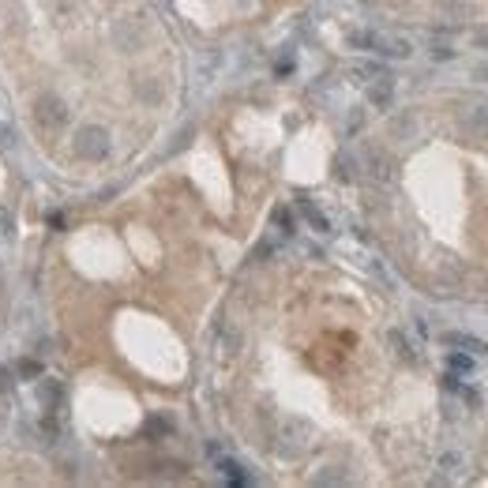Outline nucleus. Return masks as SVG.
I'll return each mask as SVG.
<instances>
[{
	"mask_svg": "<svg viewBox=\"0 0 488 488\" xmlns=\"http://www.w3.org/2000/svg\"><path fill=\"white\" fill-rule=\"evenodd\" d=\"M72 147H75V158L102 161L105 154H110V132H105V128H98V124H83V128H75Z\"/></svg>",
	"mask_w": 488,
	"mask_h": 488,
	"instance_id": "f257e3e1",
	"label": "nucleus"
},
{
	"mask_svg": "<svg viewBox=\"0 0 488 488\" xmlns=\"http://www.w3.org/2000/svg\"><path fill=\"white\" fill-rule=\"evenodd\" d=\"M34 121H38V128H46V132H57V128L68 124V105H64L57 94H41L34 102Z\"/></svg>",
	"mask_w": 488,
	"mask_h": 488,
	"instance_id": "f03ea898",
	"label": "nucleus"
},
{
	"mask_svg": "<svg viewBox=\"0 0 488 488\" xmlns=\"http://www.w3.org/2000/svg\"><path fill=\"white\" fill-rule=\"evenodd\" d=\"M462 132L470 139H477V143H488V105H473V110L462 117Z\"/></svg>",
	"mask_w": 488,
	"mask_h": 488,
	"instance_id": "7ed1b4c3",
	"label": "nucleus"
},
{
	"mask_svg": "<svg viewBox=\"0 0 488 488\" xmlns=\"http://www.w3.org/2000/svg\"><path fill=\"white\" fill-rule=\"evenodd\" d=\"M308 436H312V428L305 425V421H297V417H289L286 421V428H282V440H286V443H282V451H301V447H305V443H308Z\"/></svg>",
	"mask_w": 488,
	"mask_h": 488,
	"instance_id": "20e7f679",
	"label": "nucleus"
},
{
	"mask_svg": "<svg viewBox=\"0 0 488 488\" xmlns=\"http://www.w3.org/2000/svg\"><path fill=\"white\" fill-rule=\"evenodd\" d=\"M443 345H451V350H462V353H488V342L473 338V334H459V331H447V334H443Z\"/></svg>",
	"mask_w": 488,
	"mask_h": 488,
	"instance_id": "39448f33",
	"label": "nucleus"
},
{
	"mask_svg": "<svg viewBox=\"0 0 488 488\" xmlns=\"http://www.w3.org/2000/svg\"><path fill=\"white\" fill-rule=\"evenodd\" d=\"M38 398H41V406H46V409H53V414H57L60 402H64V387L57 383V379H41Z\"/></svg>",
	"mask_w": 488,
	"mask_h": 488,
	"instance_id": "423d86ee",
	"label": "nucleus"
},
{
	"mask_svg": "<svg viewBox=\"0 0 488 488\" xmlns=\"http://www.w3.org/2000/svg\"><path fill=\"white\" fill-rule=\"evenodd\" d=\"M390 94H395V79H390V75H383V72H379V75H376V83H372V91H368V102H372V105H379V110H383V105L390 102Z\"/></svg>",
	"mask_w": 488,
	"mask_h": 488,
	"instance_id": "0eeeda50",
	"label": "nucleus"
},
{
	"mask_svg": "<svg viewBox=\"0 0 488 488\" xmlns=\"http://www.w3.org/2000/svg\"><path fill=\"white\" fill-rule=\"evenodd\" d=\"M139 41H143V30H139V27L132 23V19H124V23H121V27H117V46H121V49H128V53H132V49L139 46Z\"/></svg>",
	"mask_w": 488,
	"mask_h": 488,
	"instance_id": "6e6552de",
	"label": "nucleus"
},
{
	"mask_svg": "<svg viewBox=\"0 0 488 488\" xmlns=\"http://www.w3.org/2000/svg\"><path fill=\"white\" fill-rule=\"evenodd\" d=\"M136 94L143 98L147 105H158V102H161V83H158V79H147V83L136 86Z\"/></svg>",
	"mask_w": 488,
	"mask_h": 488,
	"instance_id": "1a4fd4ad",
	"label": "nucleus"
},
{
	"mask_svg": "<svg viewBox=\"0 0 488 488\" xmlns=\"http://www.w3.org/2000/svg\"><path fill=\"white\" fill-rule=\"evenodd\" d=\"M301 214H305V218L312 222V230H319V233H327V230H331V222L323 218V211H316L312 203H301Z\"/></svg>",
	"mask_w": 488,
	"mask_h": 488,
	"instance_id": "9d476101",
	"label": "nucleus"
},
{
	"mask_svg": "<svg viewBox=\"0 0 488 488\" xmlns=\"http://www.w3.org/2000/svg\"><path fill=\"white\" fill-rule=\"evenodd\" d=\"M218 470H222L225 477H230L233 484H248V477L241 473V466H237V462H230V459H222V462H218Z\"/></svg>",
	"mask_w": 488,
	"mask_h": 488,
	"instance_id": "9b49d317",
	"label": "nucleus"
},
{
	"mask_svg": "<svg viewBox=\"0 0 488 488\" xmlns=\"http://www.w3.org/2000/svg\"><path fill=\"white\" fill-rule=\"evenodd\" d=\"M390 342H395L398 357H406V361H414V350H409V342H402V334H398V331H390Z\"/></svg>",
	"mask_w": 488,
	"mask_h": 488,
	"instance_id": "f8f14e48",
	"label": "nucleus"
},
{
	"mask_svg": "<svg viewBox=\"0 0 488 488\" xmlns=\"http://www.w3.org/2000/svg\"><path fill=\"white\" fill-rule=\"evenodd\" d=\"M15 372H19V376H30V379H34V376H41V364H34V361H19V368H15Z\"/></svg>",
	"mask_w": 488,
	"mask_h": 488,
	"instance_id": "ddd939ff",
	"label": "nucleus"
},
{
	"mask_svg": "<svg viewBox=\"0 0 488 488\" xmlns=\"http://www.w3.org/2000/svg\"><path fill=\"white\" fill-rule=\"evenodd\" d=\"M275 222H278V225H282V230H286V233L293 230V218H289V211H282V207L275 211Z\"/></svg>",
	"mask_w": 488,
	"mask_h": 488,
	"instance_id": "4468645a",
	"label": "nucleus"
},
{
	"mask_svg": "<svg viewBox=\"0 0 488 488\" xmlns=\"http://www.w3.org/2000/svg\"><path fill=\"white\" fill-rule=\"evenodd\" d=\"M459 454H443V459H440V466H443V470H459Z\"/></svg>",
	"mask_w": 488,
	"mask_h": 488,
	"instance_id": "2eb2a0df",
	"label": "nucleus"
},
{
	"mask_svg": "<svg viewBox=\"0 0 488 488\" xmlns=\"http://www.w3.org/2000/svg\"><path fill=\"white\" fill-rule=\"evenodd\" d=\"M451 364L459 368V372H470V357H462V353H454V357H451Z\"/></svg>",
	"mask_w": 488,
	"mask_h": 488,
	"instance_id": "dca6fc26",
	"label": "nucleus"
},
{
	"mask_svg": "<svg viewBox=\"0 0 488 488\" xmlns=\"http://www.w3.org/2000/svg\"><path fill=\"white\" fill-rule=\"evenodd\" d=\"M150 432H169V421H161V417H154V421H150Z\"/></svg>",
	"mask_w": 488,
	"mask_h": 488,
	"instance_id": "f3484780",
	"label": "nucleus"
},
{
	"mask_svg": "<svg viewBox=\"0 0 488 488\" xmlns=\"http://www.w3.org/2000/svg\"><path fill=\"white\" fill-rule=\"evenodd\" d=\"M8 387H12V372L4 368V372H0V390H8Z\"/></svg>",
	"mask_w": 488,
	"mask_h": 488,
	"instance_id": "a211bd4d",
	"label": "nucleus"
}]
</instances>
